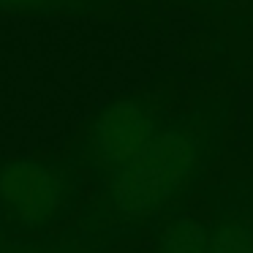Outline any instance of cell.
Segmentation results:
<instances>
[{
  "label": "cell",
  "instance_id": "cell-1",
  "mask_svg": "<svg viewBox=\"0 0 253 253\" xmlns=\"http://www.w3.org/2000/svg\"><path fill=\"white\" fill-rule=\"evenodd\" d=\"M237 95H202L174 112L161 133L126 166L93 182L77 226L109 251L115 242L155 231L193 193L226 153V131Z\"/></svg>",
  "mask_w": 253,
  "mask_h": 253
},
{
  "label": "cell",
  "instance_id": "cell-2",
  "mask_svg": "<svg viewBox=\"0 0 253 253\" xmlns=\"http://www.w3.org/2000/svg\"><path fill=\"white\" fill-rule=\"evenodd\" d=\"M87 174L68 155L0 161V223L8 237H41L63 229L84 204Z\"/></svg>",
  "mask_w": 253,
  "mask_h": 253
},
{
  "label": "cell",
  "instance_id": "cell-3",
  "mask_svg": "<svg viewBox=\"0 0 253 253\" xmlns=\"http://www.w3.org/2000/svg\"><path fill=\"white\" fill-rule=\"evenodd\" d=\"M171 101L174 98L169 90H144L120 95L101 106L84 128V136L71 150L90 182L136 158L171 120Z\"/></svg>",
  "mask_w": 253,
  "mask_h": 253
},
{
  "label": "cell",
  "instance_id": "cell-4",
  "mask_svg": "<svg viewBox=\"0 0 253 253\" xmlns=\"http://www.w3.org/2000/svg\"><path fill=\"white\" fill-rule=\"evenodd\" d=\"M207 253H253V171L226 174L202 188Z\"/></svg>",
  "mask_w": 253,
  "mask_h": 253
},
{
  "label": "cell",
  "instance_id": "cell-5",
  "mask_svg": "<svg viewBox=\"0 0 253 253\" xmlns=\"http://www.w3.org/2000/svg\"><path fill=\"white\" fill-rule=\"evenodd\" d=\"M150 253H207V220L191 207H180L153 231Z\"/></svg>",
  "mask_w": 253,
  "mask_h": 253
},
{
  "label": "cell",
  "instance_id": "cell-6",
  "mask_svg": "<svg viewBox=\"0 0 253 253\" xmlns=\"http://www.w3.org/2000/svg\"><path fill=\"white\" fill-rule=\"evenodd\" d=\"M3 253H106V248L93 242L74 223L63 231L41 237H11Z\"/></svg>",
  "mask_w": 253,
  "mask_h": 253
},
{
  "label": "cell",
  "instance_id": "cell-7",
  "mask_svg": "<svg viewBox=\"0 0 253 253\" xmlns=\"http://www.w3.org/2000/svg\"><path fill=\"white\" fill-rule=\"evenodd\" d=\"M0 11L49 14V11H74V6L71 0H0Z\"/></svg>",
  "mask_w": 253,
  "mask_h": 253
},
{
  "label": "cell",
  "instance_id": "cell-8",
  "mask_svg": "<svg viewBox=\"0 0 253 253\" xmlns=\"http://www.w3.org/2000/svg\"><path fill=\"white\" fill-rule=\"evenodd\" d=\"M8 240H11V237H8V231L3 229V223H0V253L6 251V245H8Z\"/></svg>",
  "mask_w": 253,
  "mask_h": 253
},
{
  "label": "cell",
  "instance_id": "cell-9",
  "mask_svg": "<svg viewBox=\"0 0 253 253\" xmlns=\"http://www.w3.org/2000/svg\"><path fill=\"white\" fill-rule=\"evenodd\" d=\"M196 3H212V0H196Z\"/></svg>",
  "mask_w": 253,
  "mask_h": 253
}]
</instances>
